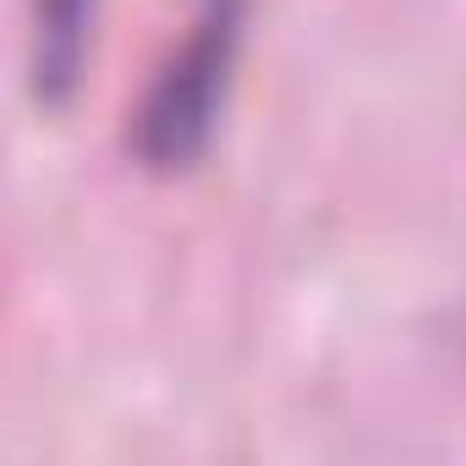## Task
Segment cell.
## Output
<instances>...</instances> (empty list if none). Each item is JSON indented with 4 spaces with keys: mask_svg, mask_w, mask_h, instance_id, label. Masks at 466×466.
<instances>
[{
    "mask_svg": "<svg viewBox=\"0 0 466 466\" xmlns=\"http://www.w3.org/2000/svg\"><path fill=\"white\" fill-rule=\"evenodd\" d=\"M94 23L99 0H34V50H28V83L39 110H66L88 77L94 61Z\"/></svg>",
    "mask_w": 466,
    "mask_h": 466,
    "instance_id": "cell-2",
    "label": "cell"
},
{
    "mask_svg": "<svg viewBox=\"0 0 466 466\" xmlns=\"http://www.w3.org/2000/svg\"><path fill=\"white\" fill-rule=\"evenodd\" d=\"M242 34H248V0H198L187 39L159 66L132 121V154L143 170L181 176L208 154L230 77H237Z\"/></svg>",
    "mask_w": 466,
    "mask_h": 466,
    "instance_id": "cell-1",
    "label": "cell"
}]
</instances>
